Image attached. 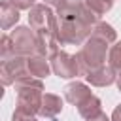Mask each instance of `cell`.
I'll return each instance as SVG.
<instances>
[{"instance_id": "1", "label": "cell", "mask_w": 121, "mask_h": 121, "mask_svg": "<svg viewBox=\"0 0 121 121\" xmlns=\"http://www.w3.org/2000/svg\"><path fill=\"white\" fill-rule=\"evenodd\" d=\"M15 91H17V110H23L26 113H40L42 100H43V81L32 76L21 78L15 81Z\"/></svg>"}, {"instance_id": "2", "label": "cell", "mask_w": 121, "mask_h": 121, "mask_svg": "<svg viewBox=\"0 0 121 121\" xmlns=\"http://www.w3.org/2000/svg\"><path fill=\"white\" fill-rule=\"evenodd\" d=\"M108 43L91 36L83 45L81 49L76 53V60L79 64V70H81V76H87L91 74L93 70L104 66L106 62V55H108Z\"/></svg>"}, {"instance_id": "3", "label": "cell", "mask_w": 121, "mask_h": 121, "mask_svg": "<svg viewBox=\"0 0 121 121\" xmlns=\"http://www.w3.org/2000/svg\"><path fill=\"white\" fill-rule=\"evenodd\" d=\"M59 19V17H57ZM93 25H87L85 21L78 17L70 19H59V42L60 45H81L85 43L93 34Z\"/></svg>"}, {"instance_id": "4", "label": "cell", "mask_w": 121, "mask_h": 121, "mask_svg": "<svg viewBox=\"0 0 121 121\" xmlns=\"http://www.w3.org/2000/svg\"><path fill=\"white\" fill-rule=\"evenodd\" d=\"M9 36H11V42L15 47V55H23V57L43 55V57H47L38 34L30 26H15V30H11Z\"/></svg>"}, {"instance_id": "5", "label": "cell", "mask_w": 121, "mask_h": 121, "mask_svg": "<svg viewBox=\"0 0 121 121\" xmlns=\"http://www.w3.org/2000/svg\"><path fill=\"white\" fill-rule=\"evenodd\" d=\"M26 59L23 55H13L9 59H4L0 64V79L2 85H15V81H19L21 78L30 76L28 74V66H26Z\"/></svg>"}, {"instance_id": "6", "label": "cell", "mask_w": 121, "mask_h": 121, "mask_svg": "<svg viewBox=\"0 0 121 121\" xmlns=\"http://www.w3.org/2000/svg\"><path fill=\"white\" fill-rule=\"evenodd\" d=\"M49 62H51L53 74L62 78V79H72V78L81 76L79 64L76 60V55H70V53H66L62 49L59 53H55L53 57H49Z\"/></svg>"}, {"instance_id": "7", "label": "cell", "mask_w": 121, "mask_h": 121, "mask_svg": "<svg viewBox=\"0 0 121 121\" xmlns=\"http://www.w3.org/2000/svg\"><path fill=\"white\" fill-rule=\"evenodd\" d=\"M89 96H93V93H91V87L87 85V83H83V81H72V83H68L66 87H64V98L70 102V104H74V106H79L81 102H85Z\"/></svg>"}, {"instance_id": "8", "label": "cell", "mask_w": 121, "mask_h": 121, "mask_svg": "<svg viewBox=\"0 0 121 121\" xmlns=\"http://www.w3.org/2000/svg\"><path fill=\"white\" fill-rule=\"evenodd\" d=\"M85 79H87V83H91L93 87H108V85H112V83L117 81V74H115V70H113L112 66H106V64H104V66L93 70L91 74H87Z\"/></svg>"}, {"instance_id": "9", "label": "cell", "mask_w": 121, "mask_h": 121, "mask_svg": "<svg viewBox=\"0 0 121 121\" xmlns=\"http://www.w3.org/2000/svg\"><path fill=\"white\" fill-rule=\"evenodd\" d=\"M62 106H64V102H62V98H60L59 95L45 93L38 115H42V117H45V119H57L59 113L62 112Z\"/></svg>"}, {"instance_id": "10", "label": "cell", "mask_w": 121, "mask_h": 121, "mask_svg": "<svg viewBox=\"0 0 121 121\" xmlns=\"http://www.w3.org/2000/svg\"><path fill=\"white\" fill-rule=\"evenodd\" d=\"M26 66H28V74L32 78H38V79H43L49 76L51 70V62H49V57H43V55H32L26 59Z\"/></svg>"}, {"instance_id": "11", "label": "cell", "mask_w": 121, "mask_h": 121, "mask_svg": "<svg viewBox=\"0 0 121 121\" xmlns=\"http://www.w3.org/2000/svg\"><path fill=\"white\" fill-rule=\"evenodd\" d=\"M19 9L9 2V0H4L0 4V26L2 30H9L11 26H15L19 23Z\"/></svg>"}, {"instance_id": "12", "label": "cell", "mask_w": 121, "mask_h": 121, "mask_svg": "<svg viewBox=\"0 0 121 121\" xmlns=\"http://www.w3.org/2000/svg\"><path fill=\"white\" fill-rule=\"evenodd\" d=\"M102 112V102H100V98L98 96H89L85 102H81L79 106H78V113L83 117V119H93V117H96L98 113Z\"/></svg>"}, {"instance_id": "13", "label": "cell", "mask_w": 121, "mask_h": 121, "mask_svg": "<svg viewBox=\"0 0 121 121\" xmlns=\"http://www.w3.org/2000/svg\"><path fill=\"white\" fill-rule=\"evenodd\" d=\"M91 36H95V38H98V40H102V42H106V43L110 45V43H115L117 32L113 30V26H112L110 23H106V21H98V23L95 25Z\"/></svg>"}, {"instance_id": "14", "label": "cell", "mask_w": 121, "mask_h": 121, "mask_svg": "<svg viewBox=\"0 0 121 121\" xmlns=\"http://www.w3.org/2000/svg\"><path fill=\"white\" fill-rule=\"evenodd\" d=\"M113 2H115V0H83V4H85L93 13H96L98 17L104 15V13H108V11L113 8Z\"/></svg>"}, {"instance_id": "15", "label": "cell", "mask_w": 121, "mask_h": 121, "mask_svg": "<svg viewBox=\"0 0 121 121\" xmlns=\"http://www.w3.org/2000/svg\"><path fill=\"white\" fill-rule=\"evenodd\" d=\"M108 66L121 72V42H115L108 51Z\"/></svg>"}, {"instance_id": "16", "label": "cell", "mask_w": 121, "mask_h": 121, "mask_svg": "<svg viewBox=\"0 0 121 121\" xmlns=\"http://www.w3.org/2000/svg\"><path fill=\"white\" fill-rule=\"evenodd\" d=\"M0 55H2V60L15 55V47H13V42H11L9 34H4L2 40H0Z\"/></svg>"}, {"instance_id": "17", "label": "cell", "mask_w": 121, "mask_h": 121, "mask_svg": "<svg viewBox=\"0 0 121 121\" xmlns=\"http://www.w3.org/2000/svg\"><path fill=\"white\" fill-rule=\"evenodd\" d=\"M11 121H36V115L26 113V112L15 108V112H13V115H11Z\"/></svg>"}, {"instance_id": "18", "label": "cell", "mask_w": 121, "mask_h": 121, "mask_svg": "<svg viewBox=\"0 0 121 121\" xmlns=\"http://www.w3.org/2000/svg\"><path fill=\"white\" fill-rule=\"evenodd\" d=\"M17 9H32L36 4H34V0H9Z\"/></svg>"}, {"instance_id": "19", "label": "cell", "mask_w": 121, "mask_h": 121, "mask_svg": "<svg viewBox=\"0 0 121 121\" xmlns=\"http://www.w3.org/2000/svg\"><path fill=\"white\" fill-rule=\"evenodd\" d=\"M110 119H112V121H121V104L115 106V110H113V113H112Z\"/></svg>"}, {"instance_id": "20", "label": "cell", "mask_w": 121, "mask_h": 121, "mask_svg": "<svg viewBox=\"0 0 121 121\" xmlns=\"http://www.w3.org/2000/svg\"><path fill=\"white\" fill-rule=\"evenodd\" d=\"M89 121H112V119H110V117H108L104 112H100L96 117H93V119H89Z\"/></svg>"}, {"instance_id": "21", "label": "cell", "mask_w": 121, "mask_h": 121, "mask_svg": "<svg viewBox=\"0 0 121 121\" xmlns=\"http://www.w3.org/2000/svg\"><path fill=\"white\" fill-rule=\"evenodd\" d=\"M64 0H43V4H47L49 8H59Z\"/></svg>"}, {"instance_id": "22", "label": "cell", "mask_w": 121, "mask_h": 121, "mask_svg": "<svg viewBox=\"0 0 121 121\" xmlns=\"http://www.w3.org/2000/svg\"><path fill=\"white\" fill-rule=\"evenodd\" d=\"M115 83H117V89H119V93H121V72L117 74V81H115Z\"/></svg>"}]
</instances>
